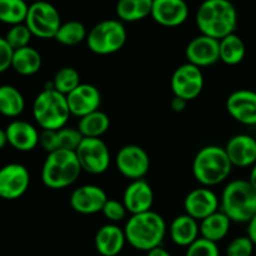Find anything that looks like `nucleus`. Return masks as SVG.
Instances as JSON below:
<instances>
[{"label":"nucleus","mask_w":256,"mask_h":256,"mask_svg":"<svg viewBox=\"0 0 256 256\" xmlns=\"http://www.w3.org/2000/svg\"><path fill=\"white\" fill-rule=\"evenodd\" d=\"M195 22L202 35L222 40L236 30L238 12L230 0H204L198 8Z\"/></svg>","instance_id":"nucleus-1"},{"label":"nucleus","mask_w":256,"mask_h":256,"mask_svg":"<svg viewBox=\"0 0 256 256\" xmlns=\"http://www.w3.org/2000/svg\"><path fill=\"white\" fill-rule=\"evenodd\" d=\"M126 242L140 252L162 246L166 234V222L158 212H150L130 216L124 228Z\"/></svg>","instance_id":"nucleus-2"},{"label":"nucleus","mask_w":256,"mask_h":256,"mask_svg":"<svg viewBox=\"0 0 256 256\" xmlns=\"http://www.w3.org/2000/svg\"><path fill=\"white\" fill-rule=\"evenodd\" d=\"M232 164L225 148L208 145L202 148L192 160V175L205 188L216 186L232 174Z\"/></svg>","instance_id":"nucleus-3"},{"label":"nucleus","mask_w":256,"mask_h":256,"mask_svg":"<svg viewBox=\"0 0 256 256\" xmlns=\"http://www.w3.org/2000/svg\"><path fill=\"white\" fill-rule=\"evenodd\" d=\"M220 210L236 224H248L256 214V190L249 180L236 179L222 190Z\"/></svg>","instance_id":"nucleus-4"},{"label":"nucleus","mask_w":256,"mask_h":256,"mask_svg":"<svg viewBox=\"0 0 256 256\" xmlns=\"http://www.w3.org/2000/svg\"><path fill=\"white\" fill-rule=\"evenodd\" d=\"M82 172L75 152L59 149L45 158L42 169V184L52 190L65 189L79 179Z\"/></svg>","instance_id":"nucleus-5"},{"label":"nucleus","mask_w":256,"mask_h":256,"mask_svg":"<svg viewBox=\"0 0 256 256\" xmlns=\"http://www.w3.org/2000/svg\"><path fill=\"white\" fill-rule=\"evenodd\" d=\"M66 96L54 89H44L32 104V116L42 130H60L70 118Z\"/></svg>","instance_id":"nucleus-6"},{"label":"nucleus","mask_w":256,"mask_h":256,"mask_svg":"<svg viewBox=\"0 0 256 256\" xmlns=\"http://www.w3.org/2000/svg\"><path fill=\"white\" fill-rule=\"evenodd\" d=\"M126 29L122 22L108 19L98 22L88 32L86 45L96 55H110L118 52L126 42Z\"/></svg>","instance_id":"nucleus-7"},{"label":"nucleus","mask_w":256,"mask_h":256,"mask_svg":"<svg viewBox=\"0 0 256 256\" xmlns=\"http://www.w3.org/2000/svg\"><path fill=\"white\" fill-rule=\"evenodd\" d=\"M25 24L32 32V36L39 39H54L62 22L56 8L52 2L42 0L29 5Z\"/></svg>","instance_id":"nucleus-8"},{"label":"nucleus","mask_w":256,"mask_h":256,"mask_svg":"<svg viewBox=\"0 0 256 256\" xmlns=\"http://www.w3.org/2000/svg\"><path fill=\"white\" fill-rule=\"evenodd\" d=\"M75 154L82 169L92 175L104 174L112 162L109 148L100 138H84Z\"/></svg>","instance_id":"nucleus-9"},{"label":"nucleus","mask_w":256,"mask_h":256,"mask_svg":"<svg viewBox=\"0 0 256 256\" xmlns=\"http://www.w3.org/2000/svg\"><path fill=\"white\" fill-rule=\"evenodd\" d=\"M170 85L174 96L190 102L202 94L204 88V75L200 68L190 62H185L172 72Z\"/></svg>","instance_id":"nucleus-10"},{"label":"nucleus","mask_w":256,"mask_h":256,"mask_svg":"<svg viewBox=\"0 0 256 256\" xmlns=\"http://www.w3.org/2000/svg\"><path fill=\"white\" fill-rule=\"evenodd\" d=\"M116 169L126 179L139 180L148 174L150 169L149 154L142 146L129 144L122 146L115 158Z\"/></svg>","instance_id":"nucleus-11"},{"label":"nucleus","mask_w":256,"mask_h":256,"mask_svg":"<svg viewBox=\"0 0 256 256\" xmlns=\"http://www.w3.org/2000/svg\"><path fill=\"white\" fill-rule=\"evenodd\" d=\"M30 185L29 170L22 164L10 162L0 168V199L16 200Z\"/></svg>","instance_id":"nucleus-12"},{"label":"nucleus","mask_w":256,"mask_h":256,"mask_svg":"<svg viewBox=\"0 0 256 256\" xmlns=\"http://www.w3.org/2000/svg\"><path fill=\"white\" fill-rule=\"evenodd\" d=\"M220 208V199L209 188H196L188 192L184 200L185 214L202 222L216 212Z\"/></svg>","instance_id":"nucleus-13"},{"label":"nucleus","mask_w":256,"mask_h":256,"mask_svg":"<svg viewBox=\"0 0 256 256\" xmlns=\"http://www.w3.org/2000/svg\"><path fill=\"white\" fill-rule=\"evenodd\" d=\"M188 62L198 68L212 66L220 60L219 40L206 35H198L189 42L185 49Z\"/></svg>","instance_id":"nucleus-14"},{"label":"nucleus","mask_w":256,"mask_h":256,"mask_svg":"<svg viewBox=\"0 0 256 256\" xmlns=\"http://www.w3.org/2000/svg\"><path fill=\"white\" fill-rule=\"evenodd\" d=\"M226 110L235 122L242 125H256V92L240 89L226 99Z\"/></svg>","instance_id":"nucleus-15"},{"label":"nucleus","mask_w":256,"mask_h":256,"mask_svg":"<svg viewBox=\"0 0 256 256\" xmlns=\"http://www.w3.org/2000/svg\"><path fill=\"white\" fill-rule=\"evenodd\" d=\"M108 200L106 192L98 185H82L70 195V206L74 212L82 215L100 212Z\"/></svg>","instance_id":"nucleus-16"},{"label":"nucleus","mask_w":256,"mask_h":256,"mask_svg":"<svg viewBox=\"0 0 256 256\" xmlns=\"http://www.w3.org/2000/svg\"><path fill=\"white\" fill-rule=\"evenodd\" d=\"M188 16L189 6L185 0H152V18L162 26H180Z\"/></svg>","instance_id":"nucleus-17"},{"label":"nucleus","mask_w":256,"mask_h":256,"mask_svg":"<svg viewBox=\"0 0 256 256\" xmlns=\"http://www.w3.org/2000/svg\"><path fill=\"white\" fill-rule=\"evenodd\" d=\"M70 114L80 118L99 110L102 104V94L96 86L92 84H82L66 95Z\"/></svg>","instance_id":"nucleus-18"},{"label":"nucleus","mask_w":256,"mask_h":256,"mask_svg":"<svg viewBox=\"0 0 256 256\" xmlns=\"http://www.w3.org/2000/svg\"><path fill=\"white\" fill-rule=\"evenodd\" d=\"M122 202L128 212L132 215L150 212L154 204V192L149 182H145L144 179L132 180L125 188Z\"/></svg>","instance_id":"nucleus-19"},{"label":"nucleus","mask_w":256,"mask_h":256,"mask_svg":"<svg viewBox=\"0 0 256 256\" xmlns=\"http://www.w3.org/2000/svg\"><path fill=\"white\" fill-rule=\"evenodd\" d=\"M232 166L249 168L256 164V139L252 135L238 134L225 146Z\"/></svg>","instance_id":"nucleus-20"},{"label":"nucleus","mask_w":256,"mask_h":256,"mask_svg":"<svg viewBox=\"0 0 256 256\" xmlns=\"http://www.w3.org/2000/svg\"><path fill=\"white\" fill-rule=\"evenodd\" d=\"M8 144L15 150L28 152L39 145V135L36 128L25 120H12L5 129Z\"/></svg>","instance_id":"nucleus-21"},{"label":"nucleus","mask_w":256,"mask_h":256,"mask_svg":"<svg viewBox=\"0 0 256 256\" xmlns=\"http://www.w3.org/2000/svg\"><path fill=\"white\" fill-rule=\"evenodd\" d=\"M126 242L124 229L116 224H106L100 228L94 238L96 252L102 256H118Z\"/></svg>","instance_id":"nucleus-22"},{"label":"nucleus","mask_w":256,"mask_h":256,"mask_svg":"<svg viewBox=\"0 0 256 256\" xmlns=\"http://www.w3.org/2000/svg\"><path fill=\"white\" fill-rule=\"evenodd\" d=\"M169 234L172 242L178 246H190L200 238L199 222L188 214L179 215L170 224Z\"/></svg>","instance_id":"nucleus-23"},{"label":"nucleus","mask_w":256,"mask_h":256,"mask_svg":"<svg viewBox=\"0 0 256 256\" xmlns=\"http://www.w3.org/2000/svg\"><path fill=\"white\" fill-rule=\"evenodd\" d=\"M199 225L200 236L218 244L222 239H225V236L229 234L230 226H232V220L222 210H218L216 212L202 220Z\"/></svg>","instance_id":"nucleus-24"},{"label":"nucleus","mask_w":256,"mask_h":256,"mask_svg":"<svg viewBox=\"0 0 256 256\" xmlns=\"http://www.w3.org/2000/svg\"><path fill=\"white\" fill-rule=\"evenodd\" d=\"M42 59L40 52L32 46H25L14 50L12 68L22 76H32L42 69Z\"/></svg>","instance_id":"nucleus-25"},{"label":"nucleus","mask_w":256,"mask_h":256,"mask_svg":"<svg viewBox=\"0 0 256 256\" xmlns=\"http://www.w3.org/2000/svg\"><path fill=\"white\" fill-rule=\"evenodd\" d=\"M152 0H118L116 15L120 22H135L152 15Z\"/></svg>","instance_id":"nucleus-26"},{"label":"nucleus","mask_w":256,"mask_h":256,"mask_svg":"<svg viewBox=\"0 0 256 256\" xmlns=\"http://www.w3.org/2000/svg\"><path fill=\"white\" fill-rule=\"evenodd\" d=\"M219 52L220 60L224 64L232 66L240 64L244 60L246 55V46L242 38L234 32L219 40Z\"/></svg>","instance_id":"nucleus-27"},{"label":"nucleus","mask_w":256,"mask_h":256,"mask_svg":"<svg viewBox=\"0 0 256 256\" xmlns=\"http://www.w3.org/2000/svg\"><path fill=\"white\" fill-rule=\"evenodd\" d=\"M25 99L19 89L12 85H0V114L16 118L24 112Z\"/></svg>","instance_id":"nucleus-28"},{"label":"nucleus","mask_w":256,"mask_h":256,"mask_svg":"<svg viewBox=\"0 0 256 256\" xmlns=\"http://www.w3.org/2000/svg\"><path fill=\"white\" fill-rule=\"evenodd\" d=\"M109 128L110 118L100 110L80 118L78 124V129L84 138H100L109 130Z\"/></svg>","instance_id":"nucleus-29"},{"label":"nucleus","mask_w":256,"mask_h":256,"mask_svg":"<svg viewBox=\"0 0 256 256\" xmlns=\"http://www.w3.org/2000/svg\"><path fill=\"white\" fill-rule=\"evenodd\" d=\"M86 38L88 32L85 25L78 20H69L62 22L54 39L65 46H75L84 40L86 42Z\"/></svg>","instance_id":"nucleus-30"},{"label":"nucleus","mask_w":256,"mask_h":256,"mask_svg":"<svg viewBox=\"0 0 256 256\" xmlns=\"http://www.w3.org/2000/svg\"><path fill=\"white\" fill-rule=\"evenodd\" d=\"M29 5L25 0H0V22L18 25L25 22Z\"/></svg>","instance_id":"nucleus-31"},{"label":"nucleus","mask_w":256,"mask_h":256,"mask_svg":"<svg viewBox=\"0 0 256 256\" xmlns=\"http://www.w3.org/2000/svg\"><path fill=\"white\" fill-rule=\"evenodd\" d=\"M52 82L54 85V90L65 96L82 84L79 72L72 66H64L58 70Z\"/></svg>","instance_id":"nucleus-32"},{"label":"nucleus","mask_w":256,"mask_h":256,"mask_svg":"<svg viewBox=\"0 0 256 256\" xmlns=\"http://www.w3.org/2000/svg\"><path fill=\"white\" fill-rule=\"evenodd\" d=\"M32 34L26 26L25 22L18 25H12L10 29L8 30L6 35H5V40L8 44L12 48V50L22 49V48L29 46V42L32 40Z\"/></svg>","instance_id":"nucleus-33"},{"label":"nucleus","mask_w":256,"mask_h":256,"mask_svg":"<svg viewBox=\"0 0 256 256\" xmlns=\"http://www.w3.org/2000/svg\"><path fill=\"white\" fill-rule=\"evenodd\" d=\"M59 132V142H60V149L70 150V152H76L79 145L84 140L82 132H79L78 128L72 126H65L62 129L58 130Z\"/></svg>","instance_id":"nucleus-34"},{"label":"nucleus","mask_w":256,"mask_h":256,"mask_svg":"<svg viewBox=\"0 0 256 256\" xmlns=\"http://www.w3.org/2000/svg\"><path fill=\"white\" fill-rule=\"evenodd\" d=\"M185 256H220L216 242H209L200 236L196 242L188 246Z\"/></svg>","instance_id":"nucleus-35"},{"label":"nucleus","mask_w":256,"mask_h":256,"mask_svg":"<svg viewBox=\"0 0 256 256\" xmlns=\"http://www.w3.org/2000/svg\"><path fill=\"white\" fill-rule=\"evenodd\" d=\"M254 242L248 236H238L226 246V256H252Z\"/></svg>","instance_id":"nucleus-36"},{"label":"nucleus","mask_w":256,"mask_h":256,"mask_svg":"<svg viewBox=\"0 0 256 256\" xmlns=\"http://www.w3.org/2000/svg\"><path fill=\"white\" fill-rule=\"evenodd\" d=\"M102 212L109 222H112V224H115V222H122L126 218L128 210L122 202H118L115 199H108Z\"/></svg>","instance_id":"nucleus-37"},{"label":"nucleus","mask_w":256,"mask_h":256,"mask_svg":"<svg viewBox=\"0 0 256 256\" xmlns=\"http://www.w3.org/2000/svg\"><path fill=\"white\" fill-rule=\"evenodd\" d=\"M39 145L48 154L59 150L60 142L58 130H42L39 135Z\"/></svg>","instance_id":"nucleus-38"},{"label":"nucleus","mask_w":256,"mask_h":256,"mask_svg":"<svg viewBox=\"0 0 256 256\" xmlns=\"http://www.w3.org/2000/svg\"><path fill=\"white\" fill-rule=\"evenodd\" d=\"M12 54H14L12 48L8 44L5 38L0 36V74L12 68Z\"/></svg>","instance_id":"nucleus-39"},{"label":"nucleus","mask_w":256,"mask_h":256,"mask_svg":"<svg viewBox=\"0 0 256 256\" xmlns=\"http://www.w3.org/2000/svg\"><path fill=\"white\" fill-rule=\"evenodd\" d=\"M186 104H188L186 100L182 99V98L174 96L172 98V102H170V106H172V109L174 110L175 112H184L185 108H186Z\"/></svg>","instance_id":"nucleus-40"},{"label":"nucleus","mask_w":256,"mask_h":256,"mask_svg":"<svg viewBox=\"0 0 256 256\" xmlns=\"http://www.w3.org/2000/svg\"><path fill=\"white\" fill-rule=\"evenodd\" d=\"M248 236L250 238L254 245L256 246V214L252 216V219L248 222Z\"/></svg>","instance_id":"nucleus-41"},{"label":"nucleus","mask_w":256,"mask_h":256,"mask_svg":"<svg viewBox=\"0 0 256 256\" xmlns=\"http://www.w3.org/2000/svg\"><path fill=\"white\" fill-rule=\"evenodd\" d=\"M146 256H172V254L165 248L158 246L155 249H152L150 252H148Z\"/></svg>","instance_id":"nucleus-42"},{"label":"nucleus","mask_w":256,"mask_h":256,"mask_svg":"<svg viewBox=\"0 0 256 256\" xmlns=\"http://www.w3.org/2000/svg\"><path fill=\"white\" fill-rule=\"evenodd\" d=\"M6 144H8L6 132H5V129H2V128H0V150L4 149V146Z\"/></svg>","instance_id":"nucleus-43"},{"label":"nucleus","mask_w":256,"mask_h":256,"mask_svg":"<svg viewBox=\"0 0 256 256\" xmlns=\"http://www.w3.org/2000/svg\"><path fill=\"white\" fill-rule=\"evenodd\" d=\"M249 182L256 190V164L254 166H252V172H250V175H249Z\"/></svg>","instance_id":"nucleus-44"},{"label":"nucleus","mask_w":256,"mask_h":256,"mask_svg":"<svg viewBox=\"0 0 256 256\" xmlns=\"http://www.w3.org/2000/svg\"><path fill=\"white\" fill-rule=\"evenodd\" d=\"M32 2H42V0H32Z\"/></svg>","instance_id":"nucleus-45"}]
</instances>
